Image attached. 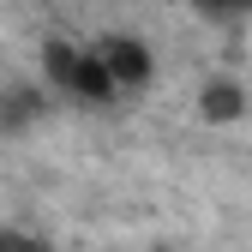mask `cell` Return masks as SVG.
Returning a JSON list of instances; mask_svg holds the SVG:
<instances>
[{
	"mask_svg": "<svg viewBox=\"0 0 252 252\" xmlns=\"http://www.w3.org/2000/svg\"><path fill=\"white\" fill-rule=\"evenodd\" d=\"M102 60H108V72L120 78V90H144L156 78V60H150V48L138 36H108L102 42Z\"/></svg>",
	"mask_w": 252,
	"mask_h": 252,
	"instance_id": "1",
	"label": "cell"
},
{
	"mask_svg": "<svg viewBox=\"0 0 252 252\" xmlns=\"http://www.w3.org/2000/svg\"><path fill=\"white\" fill-rule=\"evenodd\" d=\"M66 96H78V102H96V108L120 96V78L108 72L102 48H96V54H78V72H72V84H66Z\"/></svg>",
	"mask_w": 252,
	"mask_h": 252,
	"instance_id": "2",
	"label": "cell"
},
{
	"mask_svg": "<svg viewBox=\"0 0 252 252\" xmlns=\"http://www.w3.org/2000/svg\"><path fill=\"white\" fill-rule=\"evenodd\" d=\"M198 114H204L210 126H234V120L246 114V90H240L234 78H210V84L198 90Z\"/></svg>",
	"mask_w": 252,
	"mask_h": 252,
	"instance_id": "3",
	"label": "cell"
},
{
	"mask_svg": "<svg viewBox=\"0 0 252 252\" xmlns=\"http://www.w3.org/2000/svg\"><path fill=\"white\" fill-rule=\"evenodd\" d=\"M42 90H30V84H18V90H6L0 96V132H24L30 120H42Z\"/></svg>",
	"mask_w": 252,
	"mask_h": 252,
	"instance_id": "4",
	"label": "cell"
},
{
	"mask_svg": "<svg viewBox=\"0 0 252 252\" xmlns=\"http://www.w3.org/2000/svg\"><path fill=\"white\" fill-rule=\"evenodd\" d=\"M78 54H84V48H72V42H42V72H48V84L66 90L72 72H78Z\"/></svg>",
	"mask_w": 252,
	"mask_h": 252,
	"instance_id": "5",
	"label": "cell"
},
{
	"mask_svg": "<svg viewBox=\"0 0 252 252\" xmlns=\"http://www.w3.org/2000/svg\"><path fill=\"white\" fill-rule=\"evenodd\" d=\"M0 252H54V246L30 228H0Z\"/></svg>",
	"mask_w": 252,
	"mask_h": 252,
	"instance_id": "6",
	"label": "cell"
},
{
	"mask_svg": "<svg viewBox=\"0 0 252 252\" xmlns=\"http://www.w3.org/2000/svg\"><path fill=\"white\" fill-rule=\"evenodd\" d=\"M192 6H198L204 18H222V24H228V18H246V12H252V0H192Z\"/></svg>",
	"mask_w": 252,
	"mask_h": 252,
	"instance_id": "7",
	"label": "cell"
}]
</instances>
